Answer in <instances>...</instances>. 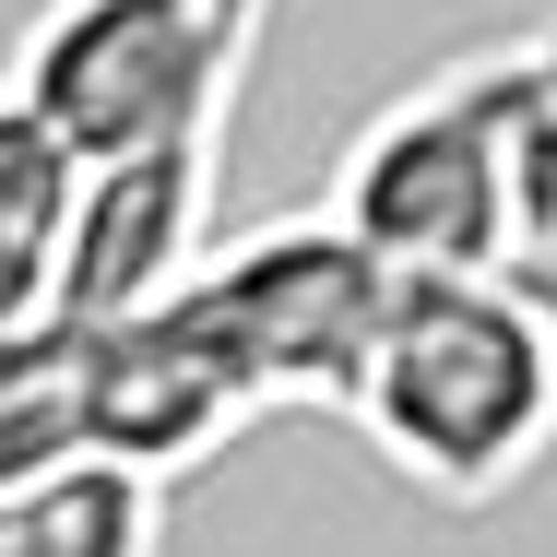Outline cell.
Returning a JSON list of instances; mask_svg holds the SVG:
<instances>
[{
	"instance_id": "6da1fadb",
	"label": "cell",
	"mask_w": 557,
	"mask_h": 557,
	"mask_svg": "<svg viewBox=\"0 0 557 557\" xmlns=\"http://www.w3.org/2000/svg\"><path fill=\"white\" fill-rule=\"evenodd\" d=\"M261 24L273 0H48L36 12L12 96H36L84 154V214L60 261L72 321L131 309L166 273H190Z\"/></svg>"
},
{
	"instance_id": "7a4b0ae2",
	"label": "cell",
	"mask_w": 557,
	"mask_h": 557,
	"mask_svg": "<svg viewBox=\"0 0 557 557\" xmlns=\"http://www.w3.org/2000/svg\"><path fill=\"white\" fill-rule=\"evenodd\" d=\"M344 428L450 510L510 498L557 450V309L522 273L392 261L368 356L344 380Z\"/></svg>"
},
{
	"instance_id": "3957f363",
	"label": "cell",
	"mask_w": 557,
	"mask_h": 557,
	"mask_svg": "<svg viewBox=\"0 0 557 557\" xmlns=\"http://www.w3.org/2000/svg\"><path fill=\"white\" fill-rule=\"evenodd\" d=\"M534 143L546 108L522 84V48H486L404 108L356 131L333 178V214L380 261H450V273H510L534 249Z\"/></svg>"
},
{
	"instance_id": "277c9868",
	"label": "cell",
	"mask_w": 557,
	"mask_h": 557,
	"mask_svg": "<svg viewBox=\"0 0 557 557\" xmlns=\"http://www.w3.org/2000/svg\"><path fill=\"white\" fill-rule=\"evenodd\" d=\"M178 285L214 321V344L237 356V380H249L261 416H344V380L368 356L392 261L344 214H285V225L225 237V249H190Z\"/></svg>"
},
{
	"instance_id": "5b68a950",
	"label": "cell",
	"mask_w": 557,
	"mask_h": 557,
	"mask_svg": "<svg viewBox=\"0 0 557 557\" xmlns=\"http://www.w3.org/2000/svg\"><path fill=\"white\" fill-rule=\"evenodd\" d=\"M72 214H84V154L72 131L0 84V333L48 321L60 261H72Z\"/></svg>"
},
{
	"instance_id": "8992f818",
	"label": "cell",
	"mask_w": 557,
	"mask_h": 557,
	"mask_svg": "<svg viewBox=\"0 0 557 557\" xmlns=\"http://www.w3.org/2000/svg\"><path fill=\"white\" fill-rule=\"evenodd\" d=\"M166 546V486L119 462H60L0 498V557H154Z\"/></svg>"
},
{
	"instance_id": "52a82bcc",
	"label": "cell",
	"mask_w": 557,
	"mask_h": 557,
	"mask_svg": "<svg viewBox=\"0 0 557 557\" xmlns=\"http://www.w3.org/2000/svg\"><path fill=\"white\" fill-rule=\"evenodd\" d=\"M522 273H557V237H546V249H534V261H522Z\"/></svg>"
}]
</instances>
